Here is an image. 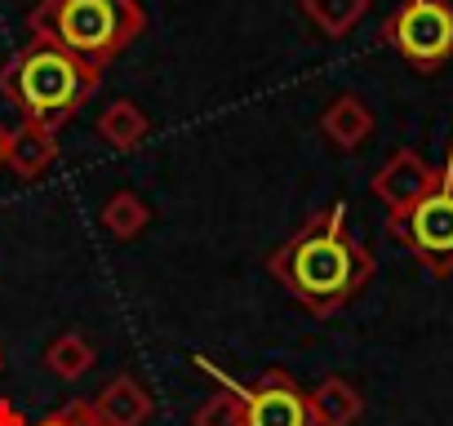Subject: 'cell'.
I'll return each mask as SVG.
<instances>
[{"mask_svg":"<svg viewBox=\"0 0 453 426\" xmlns=\"http://www.w3.org/2000/svg\"><path fill=\"white\" fill-rule=\"evenodd\" d=\"M45 426H67V422H45Z\"/></svg>","mask_w":453,"mask_h":426,"instance_id":"2e32d148","label":"cell"},{"mask_svg":"<svg viewBox=\"0 0 453 426\" xmlns=\"http://www.w3.org/2000/svg\"><path fill=\"white\" fill-rule=\"evenodd\" d=\"M391 232L413 249V258L431 276H449L453 271V147H449L444 169L435 173V186L413 209L395 213Z\"/></svg>","mask_w":453,"mask_h":426,"instance_id":"277c9868","label":"cell"},{"mask_svg":"<svg viewBox=\"0 0 453 426\" xmlns=\"http://www.w3.org/2000/svg\"><path fill=\"white\" fill-rule=\"evenodd\" d=\"M32 32L36 41H50L81 63L103 67L142 32V10L138 0H41Z\"/></svg>","mask_w":453,"mask_h":426,"instance_id":"3957f363","label":"cell"},{"mask_svg":"<svg viewBox=\"0 0 453 426\" xmlns=\"http://www.w3.org/2000/svg\"><path fill=\"white\" fill-rule=\"evenodd\" d=\"M54 129H41V125H27L19 133H10V147H5V160L23 173V178H36L50 160H54Z\"/></svg>","mask_w":453,"mask_h":426,"instance_id":"9c48e42d","label":"cell"},{"mask_svg":"<svg viewBox=\"0 0 453 426\" xmlns=\"http://www.w3.org/2000/svg\"><path fill=\"white\" fill-rule=\"evenodd\" d=\"M138 223H147V209H142L134 195H116V200L107 204V227H111V232H134Z\"/></svg>","mask_w":453,"mask_h":426,"instance_id":"4fadbf2b","label":"cell"},{"mask_svg":"<svg viewBox=\"0 0 453 426\" xmlns=\"http://www.w3.org/2000/svg\"><path fill=\"white\" fill-rule=\"evenodd\" d=\"M94 89H98V67L81 63L76 54L50 41H32L0 72V94L23 111L27 125L41 129H58L63 120H72Z\"/></svg>","mask_w":453,"mask_h":426,"instance_id":"7a4b0ae2","label":"cell"},{"mask_svg":"<svg viewBox=\"0 0 453 426\" xmlns=\"http://www.w3.org/2000/svg\"><path fill=\"white\" fill-rule=\"evenodd\" d=\"M320 129L334 138V147L351 151V147H360V142L373 133V111H369L356 94H342V98H334V103H329V111H325Z\"/></svg>","mask_w":453,"mask_h":426,"instance_id":"ba28073f","label":"cell"},{"mask_svg":"<svg viewBox=\"0 0 453 426\" xmlns=\"http://www.w3.org/2000/svg\"><path fill=\"white\" fill-rule=\"evenodd\" d=\"M54 364H58L63 373H81V369L89 364V351H85V342H63V346L54 351Z\"/></svg>","mask_w":453,"mask_h":426,"instance_id":"5bb4252c","label":"cell"},{"mask_svg":"<svg viewBox=\"0 0 453 426\" xmlns=\"http://www.w3.org/2000/svg\"><path fill=\"white\" fill-rule=\"evenodd\" d=\"M356 413H360V395H356L347 382H325V386H320V395H316V417H320L325 426H347V422H356Z\"/></svg>","mask_w":453,"mask_h":426,"instance_id":"7c38bea8","label":"cell"},{"mask_svg":"<svg viewBox=\"0 0 453 426\" xmlns=\"http://www.w3.org/2000/svg\"><path fill=\"white\" fill-rule=\"evenodd\" d=\"M272 271L316 311H334L347 302L373 271L369 254L342 236V209L325 213V223L307 227L294 245H285L272 262Z\"/></svg>","mask_w":453,"mask_h":426,"instance_id":"6da1fadb","label":"cell"},{"mask_svg":"<svg viewBox=\"0 0 453 426\" xmlns=\"http://www.w3.org/2000/svg\"><path fill=\"white\" fill-rule=\"evenodd\" d=\"M245 426H311V404L294 382H267L250 395Z\"/></svg>","mask_w":453,"mask_h":426,"instance_id":"52a82bcc","label":"cell"},{"mask_svg":"<svg viewBox=\"0 0 453 426\" xmlns=\"http://www.w3.org/2000/svg\"><path fill=\"white\" fill-rule=\"evenodd\" d=\"M98 133L116 147V151H129V147H138L142 142V133H147V116L134 107V103H111L107 111H103V120H98Z\"/></svg>","mask_w":453,"mask_h":426,"instance_id":"8fae6325","label":"cell"},{"mask_svg":"<svg viewBox=\"0 0 453 426\" xmlns=\"http://www.w3.org/2000/svg\"><path fill=\"white\" fill-rule=\"evenodd\" d=\"M431 186H435V169H431L418 151H409V147L395 151V156L378 169V178H373L378 200L391 204V218H395V213H404V209H413Z\"/></svg>","mask_w":453,"mask_h":426,"instance_id":"8992f818","label":"cell"},{"mask_svg":"<svg viewBox=\"0 0 453 426\" xmlns=\"http://www.w3.org/2000/svg\"><path fill=\"white\" fill-rule=\"evenodd\" d=\"M303 14H307L325 36H347V32L369 14V0H303Z\"/></svg>","mask_w":453,"mask_h":426,"instance_id":"30bf717a","label":"cell"},{"mask_svg":"<svg viewBox=\"0 0 453 426\" xmlns=\"http://www.w3.org/2000/svg\"><path fill=\"white\" fill-rule=\"evenodd\" d=\"M382 41L422 76L440 72L453 58V5L449 0H404L387 19Z\"/></svg>","mask_w":453,"mask_h":426,"instance_id":"5b68a950","label":"cell"},{"mask_svg":"<svg viewBox=\"0 0 453 426\" xmlns=\"http://www.w3.org/2000/svg\"><path fill=\"white\" fill-rule=\"evenodd\" d=\"M5 147H10V133H5V129H0V160H5Z\"/></svg>","mask_w":453,"mask_h":426,"instance_id":"9a60e30c","label":"cell"}]
</instances>
